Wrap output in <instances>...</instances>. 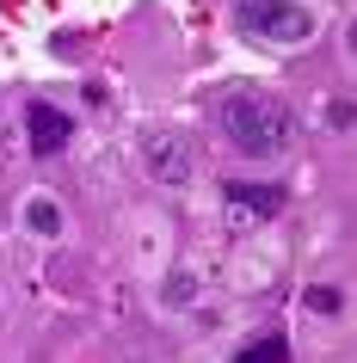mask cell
I'll return each mask as SVG.
<instances>
[{
  "label": "cell",
  "instance_id": "cell-1",
  "mask_svg": "<svg viewBox=\"0 0 357 363\" xmlns=\"http://www.w3.org/2000/svg\"><path fill=\"white\" fill-rule=\"evenodd\" d=\"M216 117H222V135L246 160H271L290 142V111H283L278 99H265V93H228Z\"/></svg>",
  "mask_w": 357,
  "mask_h": 363
},
{
  "label": "cell",
  "instance_id": "cell-2",
  "mask_svg": "<svg viewBox=\"0 0 357 363\" xmlns=\"http://www.w3.org/2000/svg\"><path fill=\"white\" fill-rule=\"evenodd\" d=\"M234 31L246 43H302L314 31V13L296 0H234Z\"/></svg>",
  "mask_w": 357,
  "mask_h": 363
},
{
  "label": "cell",
  "instance_id": "cell-3",
  "mask_svg": "<svg viewBox=\"0 0 357 363\" xmlns=\"http://www.w3.org/2000/svg\"><path fill=\"white\" fill-rule=\"evenodd\" d=\"M25 135H31V154L38 160H56L75 142V117L62 111V105H50V99H31L25 105Z\"/></svg>",
  "mask_w": 357,
  "mask_h": 363
},
{
  "label": "cell",
  "instance_id": "cell-4",
  "mask_svg": "<svg viewBox=\"0 0 357 363\" xmlns=\"http://www.w3.org/2000/svg\"><path fill=\"white\" fill-rule=\"evenodd\" d=\"M222 197L234 203V210H246V216L283 210V185H253V179H234V185H222Z\"/></svg>",
  "mask_w": 357,
  "mask_h": 363
},
{
  "label": "cell",
  "instance_id": "cell-5",
  "mask_svg": "<svg viewBox=\"0 0 357 363\" xmlns=\"http://www.w3.org/2000/svg\"><path fill=\"white\" fill-rule=\"evenodd\" d=\"M148 167L160 172V179H172V185H179V179L191 172V154H185V148H179V142L167 135V142H148Z\"/></svg>",
  "mask_w": 357,
  "mask_h": 363
},
{
  "label": "cell",
  "instance_id": "cell-6",
  "mask_svg": "<svg viewBox=\"0 0 357 363\" xmlns=\"http://www.w3.org/2000/svg\"><path fill=\"white\" fill-rule=\"evenodd\" d=\"M234 363H290V339H283V333H265V339L241 345V351H234Z\"/></svg>",
  "mask_w": 357,
  "mask_h": 363
},
{
  "label": "cell",
  "instance_id": "cell-7",
  "mask_svg": "<svg viewBox=\"0 0 357 363\" xmlns=\"http://www.w3.org/2000/svg\"><path fill=\"white\" fill-rule=\"evenodd\" d=\"M25 222H31V234H43V240L62 234V210L50 203V197H31V203H25Z\"/></svg>",
  "mask_w": 357,
  "mask_h": 363
},
{
  "label": "cell",
  "instance_id": "cell-8",
  "mask_svg": "<svg viewBox=\"0 0 357 363\" xmlns=\"http://www.w3.org/2000/svg\"><path fill=\"white\" fill-rule=\"evenodd\" d=\"M302 302L314 308V314H339V308H345V296H339V289H308Z\"/></svg>",
  "mask_w": 357,
  "mask_h": 363
}]
</instances>
